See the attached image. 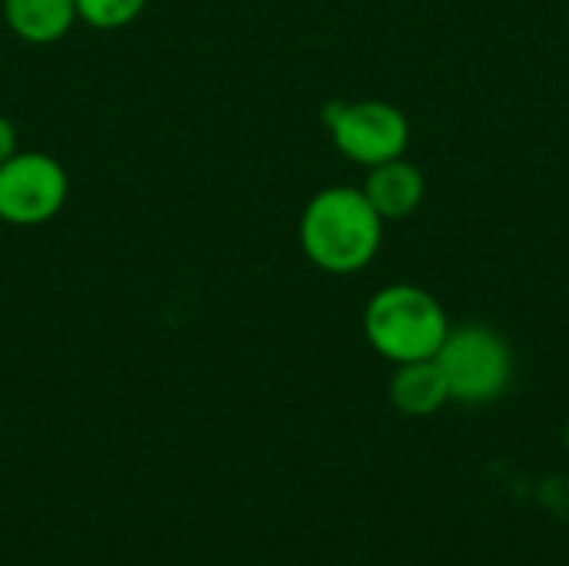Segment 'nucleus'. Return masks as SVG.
Here are the masks:
<instances>
[{
  "label": "nucleus",
  "mask_w": 569,
  "mask_h": 566,
  "mask_svg": "<svg viewBox=\"0 0 569 566\" xmlns=\"http://www.w3.org/2000/svg\"><path fill=\"white\" fill-rule=\"evenodd\" d=\"M0 20H3V13H0Z\"/></svg>",
  "instance_id": "obj_12"
},
{
  "label": "nucleus",
  "mask_w": 569,
  "mask_h": 566,
  "mask_svg": "<svg viewBox=\"0 0 569 566\" xmlns=\"http://www.w3.org/2000/svg\"><path fill=\"white\" fill-rule=\"evenodd\" d=\"M0 13L10 33L33 47L63 40L77 23L73 0H0Z\"/></svg>",
  "instance_id": "obj_7"
},
{
  "label": "nucleus",
  "mask_w": 569,
  "mask_h": 566,
  "mask_svg": "<svg viewBox=\"0 0 569 566\" xmlns=\"http://www.w3.org/2000/svg\"><path fill=\"white\" fill-rule=\"evenodd\" d=\"M360 190L370 200V207L380 214V220L393 224V220H407L420 210V203L427 197V177L417 163H410L407 157H397V160L370 167Z\"/></svg>",
  "instance_id": "obj_6"
},
{
  "label": "nucleus",
  "mask_w": 569,
  "mask_h": 566,
  "mask_svg": "<svg viewBox=\"0 0 569 566\" xmlns=\"http://www.w3.org/2000/svg\"><path fill=\"white\" fill-rule=\"evenodd\" d=\"M450 327L440 297L417 284L380 287L363 307V337L390 364L433 360Z\"/></svg>",
  "instance_id": "obj_2"
},
{
  "label": "nucleus",
  "mask_w": 569,
  "mask_h": 566,
  "mask_svg": "<svg viewBox=\"0 0 569 566\" xmlns=\"http://www.w3.org/2000/svg\"><path fill=\"white\" fill-rule=\"evenodd\" d=\"M390 404L407 417H433L450 404V387L437 360L397 364L390 377Z\"/></svg>",
  "instance_id": "obj_8"
},
{
  "label": "nucleus",
  "mask_w": 569,
  "mask_h": 566,
  "mask_svg": "<svg viewBox=\"0 0 569 566\" xmlns=\"http://www.w3.org/2000/svg\"><path fill=\"white\" fill-rule=\"evenodd\" d=\"M563 440H567V454H569V420H567V430H563Z\"/></svg>",
  "instance_id": "obj_11"
},
{
  "label": "nucleus",
  "mask_w": 569,
  "mask_h": 566,
  "mask_svg": "<svg viewBox=\"0 0 569 566\" xmlns=\"http://www.w3.org/2000/svg\"><path fill=\"white\" fill-rule=\"evenodd\" d=\"M433 360L457 404H493L513 380V350L507 337L487 324L450 327Z\"/></svg>",
  "instance_id": "obj_3"
},
{
  "label": "nucleus",
  "mask_w": 569,
  "mask_h": 566,
  "mask_svg": "<svg viewBox=\"0 0 569 566\" xmlns=\"http://www.w3.org/2000/svg\"><path fill=\"white\" fill-rule=\"evenodd\" d=\"M73 3H77V20L93 30H123L147 7V0H73Z\"/></svg>",
  "instance_id": "obj_9"
},
{
  "label": "nucleus",
  "mask_w": 569,
  "mask_h": 566,
  "mask_svg": "<svg viewBox=\"0 0 569 566\" xmlns=\"http://www.w3.org/2000/svg\"><path fill=\"white\" fill-rule=\"evenodd\" d=\"M333 147L357 167H377L397 160L410 147V120L390 100L330 103L323 110Z\"/></svg>",
  "instance_id": "obj_4"
},
{
  "label": "nucleus",
  "mask_w": 569,
  "mask_h": 566,
  "mask_svg": "<svg viewBox=\"0 0 569 566\" xmlns=\"http://www.w3.org/2000/svg\"><path fill=\"white\" fill-rule=\"evenodd\" d=\"M383 220L370 207L360 187H323L300 214V250L303 257L333 277H350L367 270L383 244Z\"/></svg>",
  "instance_id": "obj_1"
},
{
  "label": "nucleus",
  "mask_w": 569,
  "mask_h": 566,
  "mask_svg": "<svg viewBox=\"0 0 569 566\" xmlns=\"http://www.w3.org/2000/svg\"><path fill=\"white\" fill-rule=\"evenodd\" d=\"M17 153V127L13 120L0 110V163Z\"/></svg>",
  "instance_id": "obj_10"
},
{
  "label": "nucleus",
  "mask_w": 569,
  "mask_h": 566,
  "mask_svg": "<svg viewBox=\"0 0 569 566\" xmlns=\"http://www.w3.org/2000/svg\"><path fill=\"white\" fill-rule=\"evenodd\" d=\"M70 197L63 163L43 150H17L0 163V224L43 227Z\"/></svg>",
  "instance_id": "obj_5"
}]
</instances>
